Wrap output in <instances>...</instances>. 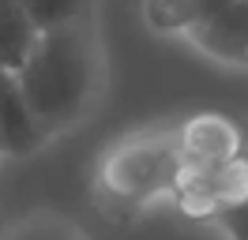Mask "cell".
Returning a JSON list of instances; mask_svg holds the SVG:
<instances>
[{
  "label": "cell",
  "instance_id": "obj_10",
  "mask_svg": "<svg viewBox=\"0 0 248 240\" xmlns=\"http://www.w3.org/2000/svg\"><path fill=\"white\" fill-rule=\"evenodd\" d=\"M241 139H245V158H248V124L241 128Z\"/></svg>",
  "mask_w": 248,
  "mask_h": 240
},
{
  "label": "cell",
  "instance_id": "obj_1",
  "mask_svg": "<svg viewBox=\"0 0 248 240\" xmlns=\"http://www.w3.org/2000/svg\"><path fill=\"white\" fill-rule=\"evenodd\" d=\"M98 79L102 57L94 34L87 30V19L38 30L34 49L16 68V83L46 135L72 128L91 109L98 98Z\"/></svg>",
  "mask_w": 248,
  "mask_h": 240
},
{
  "label": "cell",
  "instance_id": "obj_6",
  "mask_svg": "<svg viewBox=\"0 0 248 240\" xmlns=\"http://www.w3.org/2000/svg\"><path fill=\"white\" fill-rule=\"evenodd\" d=\"M34 38H38V27L27 15V8L19 0H0V68L4 72H16L27 60Z\"/></svg>",
  "mask_w": 248,
  "mask_h": 240
},
{
  "label": "cell",
  "instance_id": "obj_7",
  "mask_svg": "<svg viewBox=\"0 0 248 240\" xmlns=\"http://www.w3.org/2000/svg\"><path fill=\"white\" fill-rule=\"evenodd\" d=\"M19 4L27 8L38 30H49V27H64V23H83L91 15L94 0H19Z\"/></svg>",
  "mask_w": 248,
  "mask_h": 240
},
{
  "label": "cell",
  "instance_id": "obj_9",
  "mask_svg": "<svg viewBox=\"0 0 248 240\" xmlns=\"http://www.w3.org/2000/svg\"><path fill=\"white\" fill-rule=\"evenodd\" d=\"M4 240H79V237L61 222H31L23 229H16V233H8Z\"/></svg>",
  "mask_w": 248,
  "mask_h": 240
},
{
  "label": "cell",
  "instance_id": "obj_3",
  "mask_svg": "<svg viewBox=\"0 0 248 240\" xmlns=\"http://www.w3.org/2000/svg\"><path fill=\"white\" fill-rule=\"evenodd\" d=\"M192 45L226 64H248V0H226L185 30Z\"/></svg>",
  "mask_w": 248,
  "mask_h": 240
},
{
  "label": "cell",
  "instance_id": "obj_2",
  "mask_svg": "<svg viewBox=\"0 0 248 240\" xmlns=\"http://www.w3.org/2000/svg\"><path fill=\"white\" fill-rule=\"evenodd\" d=\"M181 177H185V158L173 135L128 139L102 165V184L121 203H136V207L162 195H177Z\"/></svg>",
  "mask_w": 248,
  "mask_h": 240
},
{
  "label": "cell",
  "instance_id": "obj_8",
  "mask_svg": "<svg viewBox=\"0 0 248 240\" xmlns=\"http://www.w3.org/2000/svg\"><path fill=\"white\" fill-rule=\"evenodd\" d=\"M211 222L222 229L226 240H248V192L222 203L218 210H211Z\"/></svg>",
  "mask_w": 248,
  "mask_h": 240
},
{
  "label": "cell",
  "instance_id": "obj_4",
  "mask_svg": "<svg viewBox=\"0 0 248 240\" xmlns=\"http://www.w3.org/2000/svg\"><path fill=\"white\" fill-rule=\"evenodd\" d=\"M185 169H215L245 154L241 128L226 117H196L185 124V132L177 135Z\"/></svg>",
  "mask_w": 248,
  "mask_h": 240
},
{
  "label": "cell",
  "instance_id": "obj_5",
  "mask_svg": "<svg viewBox=\"0 0 248 240\" xmlns=\"http://www.w3.org/2000/svg\"><path fill=\"white\" fill-rule=\"evenodd\" d=\"M46 139L49 135L34 120L31 105L16 83V72L0 68V158H27L34 150H42Z\"/></svg>",
  "mask_w": 248,
  "mask_h": 240
}]
</instances>
